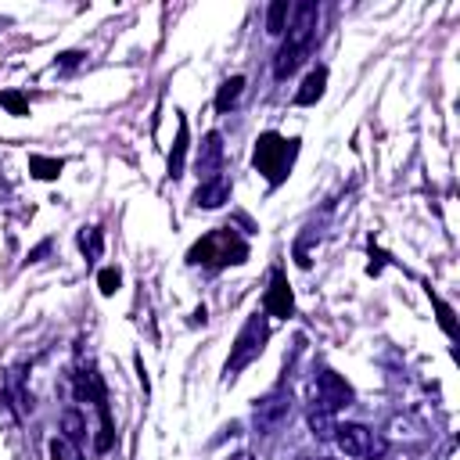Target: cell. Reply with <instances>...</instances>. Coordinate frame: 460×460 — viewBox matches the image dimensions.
Returning a JSON list of instances; mask_svg holds the SVG:
<instances>
[{
	"label": "cell",
	"instance_id": "cell-6",
	"mask_svg": "<svg viewBox=\"0 0 460 460\" xmlns=\"http://www.w3.org/2000/svg\"><path fill=\"white\" fill-rule=\"evenodd\" d=\"M352 399H356V392H352V385H349L338 370L320 367V370L313 374V385H309V410H313V413L338 417L341 410L352 406Z\"/></svg>",
	"mask_w": 460,
	"mask_h": 460
},
{
	"label": "cell",
	"instance_id": "cell-17",
	"mask_svg": "<svg viewBox=\"0 0 460 460\" xmlns=\"http://www.w3.org/2000/svg\"><path fill=\"white\" fill-rule=\"evenodd\" d=\"M65 169L61 158H47V155H29V172L36 180H58V172Z\"/></svg>",
	"mask_w": 460,
	"mask_h": 460
},
{
	"label": "cell",
	"instance_id": "cell-1",
	"mask_svg": "<svg viewBox=\"0 0 460 460\" xmlns=\"http://www.w3.org/2000/svg\"><path fill=\"white\" fill-rule=\"evenodd\" d=\"M316 25H320V4L302 0V4L291 7L288 36H284V43H280V50H277V58H273V75H277V79H288V75L309 58V50H313V43H316Z\"/></svg>",
	"mask_w": 460,
	"mask_h": 460
},
{
	"label": "cell",
	"instance_id": "cell-14",
	"mask_svg": "<svg viewBox=\"0 0 460 460\" xmlns=\"http://www.w3.org/2000/svg\"><path fill=\"white\" fill-rule=\"evenodd\" d=\"M241 93H244V75H230V79H223L219 90H216V111L226 115V111L241 101Z\"/></svg>",
	"mask_w": 460,
	"mask_h": 460
},
{
	"label": "cell",
	"instance_id": "cell-7",
	"mask_svg": "<svg viewBox=\"0 0 460 460\" xmlns=\"http://www.w3.org/2000/svg\"><path fill=\"white\" fill-rule=\"evenodd\" d=\"M288 413H291V388H288V367H284V377L266 395H259L255 406H252V428H255V435H262V438L273 435L288 420Z\"/></svg>",
	"mask_w": 460,
	"mask_h": 460
},
{
	"label": "cell",
	"instance_id": "cell-3",
	"mask_svg": "<svg viewBox=\"0 0 460 460\" xmlns=\"http://www.w3.org/2000/svg\"><path fill=\"white\" fill-rule=\"evenodd\" d=\"M295 158H298V137H284V133H277V129H266V133L255 137L252 165H255V172L266 176L270 187H280V183L288 180Z\"/></svg>",
	"mask_w": 460,
	"mask_h": 460
},
{
	"label": "cell",
	"instance_id": "cell-8",
	"mask_svg": "<svg viewBox=\"0 0 460 460\" xmlns=\"http://www.w3.org/2000/svg\"><path fill=\"white\" fill-rule=\"evenodd\" d=\"M331 438H334V446L345 453V456H352V460H381L385 456V449H388V442L377 435V431H370L367 424H334V431H331Z\"/></svg>",
	"mask_w": 460,
	"mask_h": 460
},
{
	"label": "cell",
	"instance_id": "cell-13",
	"mask_svg": "<svg viewBox=\"0 0 460 460\" xmlns=\"http://www.w3.org/2000/svg\"><path fill=\"white\" fill-rule=\"evenodd\" d=\"M183 162H187V119L180 115L176 119V144H172V151H169V180H180L183 176Z\"/></svg>",
	"mask_w": 460,
	"mask_h": 460
},
{
	"label": "cell",
	"instance_id": "cell-18",
	"mask_svg": "<svg viewBox=\"0 0 460 460\" xmlns=\"http://www.w3.org/2000/svg\"><path fill=\"white\" fill-rule=\"evenodd\" d=\"M61 428H65V438H68L75 449H83V431H86V424H83L79 410H65V413H61Z\"/></svg>",
	"mask_w": 460,
	"mask_h": 460
},
{
	"label": "cell",
	"instance_id": "cell-24",
	"mask_svg": "<svg viewBox=\"0 0 460 460\" xmlns=\"http://www.w3.org/2000/svg\"><path fill=\"white\" fill-rule=\"evenodd\" d=\"M226 460H255V456H252V453H244V449H241V453H234V456H226Z\"/></svg>",
	"mask_w": 460,
	"mask_h": 460
},
{
	"label": "cell",
	"instance_id": "cell-5",
	"mask_svg": "<svg viewBox=\"0 0 460 460\" xmlns=\"http://www.w3.org/2000/svg\"><path fill=\"white\" fill-rule=\"evenodd\" d=\"M266 341H270V316H266V313H252V316L244 320V327L237 331L234 345H230V356H226V363H223V381H234L244 367H252V363L262 356Z\"/></svg>",
	"mask_w": 460,
	"mask_h": 460
},
{
	"label": "cell",
	"instance_id": "cell-16",
	"mask_svg": "<svg viewBox=\"0 0 460 460\" xmlns=\"http://www.w3.org/2000/svg\"><path fill=\"white\" fill-rule=\"evenodd\" d=\"M288 18H291V4H288V0H273V4L266 7V32H270V36H284Z\"/></svg>",
	"mask_w": 460,
	"mask_h": 460
},
{
	"label": "cell",
	"instance_id": "cell-25",
	"mask_svg": "<svg viewBox=\"0 0 460 460\" xmlns=\"http://www.w3.org/2000/svg\"><path fill=\"white\" fill-rule=\"evenodd\" d=\"M320 460H323V456H320Z\"/></svg>",
	"mask_w": 460,
	"mask_h": 460
},
{
	"label": "cell",
	"instance_id": "cell-4",
	"mask_svg": "<svg viewBox=\"0 0 460 460\" xmlns=\"http://www.w3.org/2000/svg\"><path fill=\"white\" fill-rule=\"evenodd\" d=\"M72 377H75V392H79L86 402H93V406H97V417H101V431H97V438H93V449H97V453H108L111 442H115V424H111L108 392H104V381H101L93 359L79 352V363H75V374H72Z\"/></svg>",
	"mask_w": 460,
	"mask_h": 460
},
{
	"label": "cell",
	"instance_id": "cell-21",
	"mask_svg": "<svg viewBox=\"0 0 460 460\" xmlns=\"http://www.w3.org/2000/svg\"><path fill=\"white\" fill-rule=\"evenodd\" d=\"M119 284H122V273H119L115 266H104V270L97 273V288H101V295H115Z\"/></svg>",
	"mask_w": 460,
	"mask_h": 460
},
{
	"label": "cell",
	"instance_id": "cell-2",
	"mask_svg": "<svg viewBox=\"0 0 460 460\" xmlns=\"http://www.w3.org/2000/svg\"><path fill=\"white\" fill-rule=\"evenodd\" d=\"M244 259H248V241H244L241 230H234V226H216V230L201 234V237L187 248V262H190V266H205V270L241 266Z\"/></svg>",
	"mask_w": 460,
	"mask_h": 460
},
{
	"label": "cell",
	"instance_id": "cell-10",
	"mask_svg": "<svg viewBox=\"0 0 460 460\" xmlns=\"http://www.w3.org/2000/svg\"><path fill=\"white\" fill-rule=\"evenodd\" d=\"M230 187H234V183H230L226 172L208 176V180L198 183V190H194V205H198V208H219V205L230 201Z\"/></svg>",
	"mask_w": 460,
	"mask_h": 460
},
{
	"label": "cell",
	"instance_id": "cell-19",
	"mask_svg": "<svg viewBox=\"0 0 460 460\" xmlns=\"http://www.w3.org/2000/svg\"><path fill=\"white\" fill-rule=\"evenodd\" d=\"M428 298H431V305H435V313H438V323H442V331H446L449 338H456V323H453V309H449V305H446V302H442V298H438V295H435L431 288H428Z\"/></svg>",
	"mask_w": 460,
	"mask_h": 460
},
{
	"label": "cell",
	"instance_id": "cell-15",
	"mask_svg": "<svg viewBox=\"0 0 460 460\" xmlns=\"http://www.w3.org/2000/svg\"><path fill=\"white\" fill-rule=\"evenodd\" d=\"M75 241H79V252L86 255V262L101 259V252H104V234H101V226H83V230L75 234Z\"/></svg>",
	"mask_w": 460,
	"mask_h": 460
},
{
	"label": "cell",
	"instance_id": "cell-23",
	"mask_svg": "<svg viewBox=\"0 0 460 460\" xmlns=\"http://www.w3.org/2000/svg\"><path fill=\"white\" fill-rule=\"evenodd\" d=\"M50 456H54V460H65V446H61V442H58V438H54V442H50Z\"/></svg>",
	"mask_w": 460,
	"mask_h": 460
},
{
	"label": "cell",
	"instance_id": "cell-20",
	"mask_svg": "<svg viewBox=\"0 0 460 460\" xmlns=\"http://www.w3.org/2000/svg\"><path fill=\"white\" fill-rule=\"evenodd\" d=\"M0 108H7V111L18 115V119L29 115V101H25L18 90H4V93H0Z\"/></svg>",
	"mask_w": 460,
	"mask_h": 460
},
{
	"label": "cell",
	"instance_id": "cell-9",
	"mask_svg": "<svg viewBox=\"0 0 460 460\" xmlns=\"http://www.w3.org/2000/svg\"><path fill=\"white\" fill-rule=\"evenodd\" d=\"M262 313L266 316H277V320H288L295 313V295H291V284L284 277V266H273L270 273V288H266V298H262Z\"/></svg>",
	"mask_w": 460,
	"mask_h": 460
},
{
	"label": "cell",
	"instance_id": "cell-22",
	"mask_svg": "<svg viewBox=\"0 0 460 460\" xmlns=\"http://www.w3.org/2000/svg\"><path fill=\"white\" fill-rule=\"evenodd\" d=\"M83 58H86L83 50H68V54H61V61H58V65H61V68H75Z\"/></svg>",
	"mask_w": 460,
	"mask_h": 460
},
{
	"label": "cell",
	"instance_id": "cell-11",
	"mask_svg": "<svg viewBox=\"0 0 460 460\" xmlns=\"http://www.w3.org/2000/svg\"><path fill=\"white\" fill-rule=\"evenodd\" d=\"M219 172H223V137L212 129L198 147V176L208 180V176H219Z\"/></svg>",
	"mask_w": 460,
	"mask_h": 460
},
{
	"label": "cell",
	"instance_id": "cell-12",
	"mask_svg": "<svg viewBox=\"0 0 460 460\" xmlns=\"http://www.w3.org/2000/svg\"><path fill=\"white\" fill-rule=\"evenodd\" d=\"M323 86H327V68L323 65H316V68H309L305 72V79H302V86H298V93H295V104H316L320 97H323Z\"/></svg>",
	"mask_w": 460,
	"mask_h": 460
}]
</instances>
